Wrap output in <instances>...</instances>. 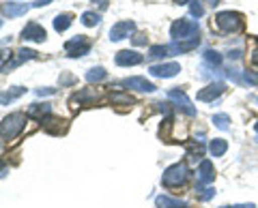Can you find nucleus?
<instances>
[{
    "label": "nucleus",
    "mask_w": 258,
    "mask_h": 208,
    "mask_svg": "<svg viewBox=\"0 0 258 208\" xmlns=\"http://www.w3.org/2000/svg\"><path fill=\"white\" fill-rule=\"evenodd\" d=\"M120 84L127 86V88H132V90H138V92H155L157 90V86L153 82H149L147 77H127Z\"/></svg>",
    "instance_id": "13"
},
{
    "label": "nucleus",
    "mask_w": 258,
    "mask_h": 208,
    "mask_svg": "<svg viewBox=\"0 0 258 208\" xmlns=\"http://www.w3.org/2000/svg\"><path fill=\"white\" fill-rule=\"evenodd\" d=\"M54 92H56L54 88H41V90H37L39 97H43V94H54Z\"/></svg>",
    "instance_id": "33"
},
{
    "label": "nucleus",
    "mask_w": 258,
    "mask_h": 208,
    "mask_svg": "<svg viewBox=\"0 0 258 208\" xmlns=\"http://www.w3.org/2000/svg\"><path fill=\"white\" fill-rule=\"evenodd\" d=\"M74 82H78V79H76L74 75H69V73H64V75L60 77V84H74Z\"/></svg>",
    "instance_id": "32"
},
{
    "label": "nucleus",
    "mask_w": 258,
    "mask_h": 208,
    "mask_svg": "<svg viewBox=\"0 0 258 208\" xmlns=\"http://www.w3.org/2000/svg\"><path fill=\"white\" fill-rule=\"evenodd\" d=\"M149 56L151 58H164V56H170V50H168V45H153L149 50Z\"/></svg>",
    "instance_id": "28"
},
{
    "label": "nucleus",
    "mask_w": 258,
    "mask_h": 208,
    "mask_svg": "<svg viewBox=\"0 0 258 208\" xmlns=\"http://www.w3.org/2000/svg\"><path fill=\"white\" fill-rule=\"evenodd\" d=\"M45 28L41 26V24H37V22H30L26 24V28L22 30V39L24 41H37V43H41L45 41Z\"/></svg>",
    "instance_id": "11"
},
{
    "label": "nucleus",
    "mask_w": 258,
    "mask_h": 208,
    "mask_svg": "<svg viewBox=\"0 0 258 208\" xmlns=\"http://www.w3.org/2000/svg\"><path fill=\"white\" fill-rule=\"evenodd\" d=\"M142 60H144V56L138 54L136 50H123L114 56V62L118 67H136V65H140Z\"/></svg>",
    "instance_id": "10"
},
{
    "label": "nucleus",
    "mask_w": 258,
    "mask_h": 208,
    "mask_svg": "<svg viewBox=\"0 0 258 208\" xmlns=\"http://www.w3.org/2000/svg\"><path fill=\"white\" fill-rule=\"evenodd\" d=\"M50 3H52V0H39L37 7H43V5H50Z\"/></svg>",
    "instance_id": "40"
},
{
    "label": "nucleus",
    "mask_w": 258,
    "mask_h": 208,
    "mask_svg": "<svg viewBox=\"0 0 258 208\" xmlns=\"http://www.w3.org/2000/svg\"><path fill=\"white\" fill-rule=\"evenodd\" d=\"M224 92H226V84L224 82H213L207 88H203V90H198V101H205V103L215 101V99H220Z\"/></svg>",
    "instance_id": "9"
},
{
    "label": "nucleus",
    "mask_w": 258,
    "mask_h": 208,
    "mask_svg": "<svg viewBox=\"0 0 258 208\" xmlns=\"http://www.w3.org/2000/svg\"><path fill=\"white\" fill-rule=\"evenodd\" d=\"M179 71H181L179 62H161V65H151L149 73L153 77H164V79H168V77H174Z\"/></svg>",
    "instance_id": "8"
},
{
    "label": "nucleus",
    "mask_w": 258,
    "mask_h": 208,
    "mask_svg": "<svg viewBox=\"0 0 258 208\" xmlns=\"http://www.w3.org/2000/svg\"><path fill=\"white\" fill-rule=\"evenodd\" d=\"M243 79L249 86H258V73L256 71H243Z\"/></svg>",
    "instance_id": "31"
},
{
    "label": "nucleus",
    "mask_w": 258,
    "mask_h": 208,
    "mask_svg": "<svg viewBox=\"0 0 258 208\" xmlns=\"http://www.w3.org/2000/svg\"><path fill=\"white\" fill-rule=\"evenodd\" d=\"M215 180V170L209 159H203L198 165V185H211Z\"/></svg>",
    "instance_id": "14"
},
{
    "label": "nucleus",
    "mask_w": 258,
    "mask_h": 208,
    "mask_svg": "<svg viewBox=\"0 0 258 208\" xmlns=\"http://www.w3.org/2000/svg\"><path fill=\"white\" fill-rule=\"evenodd\" d=\"M200 24L194 20H174L170 26L172 41H187V39H198Z\"/></svg>",
    "instance_id": "3"
},
{
    "label": "nucleus",
    "mask_w": 258,
    "mask_h": 208,
    "mask_svg": "<svg viewBox=\"0 0 258 208\" xmlns=\"http://www.w3.org/2000/svg\"><path fill=\"white\" fill-rule=\"evenodd\" d=\"M254 129H256V133H258V123H256V127H254Z\"/></svg>",
    "instance_id": "42"
},
{
    "label": "nucleus",
    "mask_w": 258,
    "mask_h": 208,
    "mask_svg": "<svg viewBox=\"0 0 258 208\" xmlns=\"http://www.w3.org/2000/svg\"><path fill=\"white\" fill-rule=\"evenodd\" d=\"M222 208H256L254 204H235V206H222Z\"/></svg>",
    "instance_id": "36"
},
{
    "label": "nucleus",
    "mask_w": 258,
    "mask_h": 208,
    "mask_svg": "<svg viewBox=\"0 0 258 208\" xmlns=\"http://www.w3.org/2000/svg\"><path fill=\"white\" fill-rule=\"evenodd\" d=\"M52 112V106L50 103H32V106L28 108V116L32 118H41L43 121V116H47Z\"/></svg>",
    "instance_id": "22"
},
{
    "label": "nucleus",
    "mask_w": 258,
    "mask_h": 208,
    "mask_svg": "<svg viewBox=\"0 0 258 208\" xmlns=\"http://www.w3.org/2000/svg\"><path fill=\"white\" fill-rule=\"evenodd\" d=\"M243 15L237 13V11H222L215 15V26L220 33L224 35H232V33H239L243 30Z\"/></svg>",
    "instance_id": "2"
},
{
    "label": "nucleus",
    "mask_w": 258,
    "mask_h": 208,
    "mask_svg": "<svg viewBox=\"0 0 258 208\" xmlns=\"http://www.w3.org/2000/svg\"><path fill=\"white\" fill-rule=\"evenodd\" d=\"M200 45V37L198 39H187V41H172L168 45V50H170V56H176V54H185V52H191L196 50Z\"/></svg>",
    "instance_id": "15"
},
{
    "label": "nucleus",
    "mask_w": 258,
    "mask_h": 208,
    "mask_svg": "<svg viewBox=\"0 0 258 208\" xmlns=\"http://www.w3.org/2000/svg\"><path fill=\"white\" fill-rule=\"evenodd\" d=\"M0 9H3L5 15H9V18H20V15L26 13L30 7L24 5V3H5L3 7H0Z\"/></svg>",
    "instance_id": "18"
},
{
    "label": "nucleus",
    "mask_w": 258,
    "mask_h": 208,
    "mask_svg": "<svg viewBox=\"0 0 258 208\" xmlns=\"http://www.w3.org/2000/svg\"><path fill=\"white\" fill-rule=\"evenodd\" d=\"M157 208H189L187 202H183V199H176V197H170V195H159L155 199Z\"/></svg>",
    "instance_id": "19"
},
{
    "label": "nucleus",
    "mask_w": 258,
    "mask_h": 208,
    "mask_svg": "<svg viewBox=\"0 0 258 208\" xmlns=\"http://www.w3.org/2000/svg\"><path fill=\"white\" fill-rule=\"evenodd\" d=\"M168 99H170L174 103V108L183 112V114L187 116H196V108L191 106V101L187 99V94H185L183 90H179V88H172V90H168Z\"/></svg>",
    "instance_id": "6"
},
{
    "label": "nucleus",
    "mask_w": 258,
    "mask_h": 208,
    "mask_svg": "<svg viewBox=\"0 0 258 208\" xmlns=\"http://www.w3.org/2000/svg\"><path fill=\"white\" fill-rule=\"evenodd\" d=\"M207 3H209V5H211V7H217V5H220V3H222V0H207Z\"/></svg>",
    "instance_id": "39"
},
{
    "label": "nucleus",
    "mask_w": 258,
    "mask_h": 208,
    "mask_svg": "<svg viewBox=\"0 0 258 208\" xmlns=\"http://www.w3.org/2000/svg\"><path fill=\"white\" fill-rule=\"evenodd\" d=\"M93 3H97V5H101V7H106V5H108V0H93Z\"/></svg>",
    "instance_id": "41"
},
{
    "label": "nucleus",
    "mask_w": 258,
    "mask_h": 208,
    "mask_svg": "<svg viewBox=\"0 0 258 208\" xmlns=\"http://www.w3.org/2000/svg\"><path fill=\"white\" fill-rule=\"evenodd\" d=\"M0 24H3V20H0Z\"/></svg>",
    "instance_id": "43"
},
{
    "label": "nucleus",
    "mask_w": 258,
    "mask_h": 208,
    "mask_svg": "<svg viewBox=\"0 0 258 208\" xmlns=\"http://www.w3.org/2000/svg\"><path fill=\"white\" fill-rule=\"evenodd\" d=\"M222 54L220 52H215V50H205V54H203V62L205 65H209V67H220L222 65Z\"/></svg>",
    "instance_id": "23"
},
{
    "label": "nucleus",
    "mask_w": 258,
    "mask_h": 208,
    "mask_svg": "<svg viewBox=\"0 0 258 208\" xmlns=\"http://www.w3.org/2000/svg\"><path fill=\"white\" fill-rule=\"evenodd\" d=\"M106 77H108V73H106V69H103V67H93L86 73V79L91 84H97V82H101V79H106Z\"/></svg>",
    "instance_id": "26"
},
{
    "label": "nucleus",
    "mask_w": 258,
    "mask_h": 208,
    "mask_svg": "<svg viewBox=\"0 0 258 208\" xmlns=\"http://www.w3.org/2000/svg\"><path fill=\"white\" fill-rule=\"evenodd\" d=\"M172 3H176V5H189L191 0H172Z\"/></svg>",
    "instance_id": "38"
},
{
    "label": "nucleus",
    "mask_w": 258,
    "mask_h": 208,
    "mask_svg": "<svg viewBox=\"0 0 258 208\" xmlns=\"http://www.w3.org/2000/svg\"><path fill=\"white\" fill-rule=\"evenodd\" d=\"M80 22H82L84 26L93 28V26H97V24L101 22V15L95 13V11H84V13H82V20H80Z\"/></svg>",
    "instance_id": "27"
},
{
    "label": "nucleus",
    "mask_w": 258,
    "mask_h": 208,
    "mask_svg": "<svg viewBox=\"0 0 258 208\" xmlns=\"http://www.w3.org/2000/svg\"><path fill=\"white\" fill-rule=\"evenodd\" d=\"M26 127V114L24 112H13V114L5 116L0 123V138L3 140H13L24 131Z\"/></svg>",
    "instance_id": "1"
},
{
    "label": "nucleus",
    "mask_w": 258,
    "mask_h": 208,
    "mask_svg": "<svg viewBox=\"0 0 258 208\" xmlns=\"http://www.w3.org/2000/svg\"><path fill=\"white\" fill-rule=\"evenodd\" d=\"M110 101H112V106H132L134 97L132 94L120 92V90H114V92H110Z\"/></svg>",
    "instance_id": "24"
},
{
    "label": "nucleus",
    "mask_w": 258,
    "mask_h": 208,
    "mask_svg": "<svg viewBox=\"0 0 258 208\" xmlns=\"http://www.w3.org/2000/svg\"><path fill=\"white\" fill-rule=\"evenodd\" d=\"M136 30V24L132 20H123V22H116L114 26L110 28V39L112 41H120V39L129 37Z\"/></svg>",
    "instance_id": "12"
},
{
    "label": "nucleus",
    "mask_w": 258,
    "mask_h": 208,
    "mask_svg": "<svg viewBox=\"0 0 258 208\" xmlns=\"http://www.w3.org/2000/svg\"><path fill=\"white\" fill-rule=\"evenodd\" d=\"M187 176H189L187 165H185V163H174V165L168 167V170H164V176H161V185L168 187V189L181 187V185H185Z\"/></svg>",
    "instance_id": "4"
},
{
    "label": "nucleus",
    "mask_w": 258,
    "mask_h": 208,
    "mask_svg": "<svg viewBox=\"0 0 258 208\" xmlns=\"http://www.w3.org/2000/svg\"><path fill=\"white\" fill-rule=\"evenodd\" d=\"M209 150H211L213 157H222L226 150H228V142L222 140V138H215V140L211 142V146H209Z\"/></svg>",
    "instance_id": "25"
},
{
    "label": "nucleus",
    "mask_w": 258,
    "mask_h": 208,
    "mask_svg": "<svg viewBox=\"0 0 258 208\" xmlns=\"http://www.w3.org/2000/svg\"><path fill=\"white\" fill-rule=\"evenodd\" d=\"M134 43L136 45H144V43H147V39H144V35H136L134 37Z\"/></svg>",
    "instance_id": "34"
},
{
    "label": "nucleus",
    "mask_w": 258,
    "mask_h": 208,
    "mask_svg": "<svg viewBox=\"0 0 258 208\" xmlns=\"http://www.w3.org/2000/svg\"><path fill=\"white\" fill-rule=\"evenodd\" d=\"M32 58H37V52L35 50H26V47H22V50H18L13 54V58L11 60H7L3 67H0V71L3 73H9V71H13L15 67H20L22 62H26V60H32Z\"/></svg>",
    "instance_id": "7"
},
{
    "label": "nucleus",
    "mask_w": 258,
    "mask_h": 208,
    "mask_svg": "<svg viewBox=\"0 0 258 208\" xmlns=\"http://www.w3.org/2000/svg\"><path fill=\"white\" fill-rule=\"evenodd\" d=\"M252 62H254V67H258V47L252 52Z\"/></svg>",
    "instance_id": "37"
},
{
    "label": "nucleus",
    "mask_w": 258,
    "mask_h": 208,
    "mask_svg": "<svg viewBox=\"0 0 258 208\" xmlns=\"http://www.w3.org/2000/svg\"><path fill=\"white\" fill-rule=\"evenodd\" d=\"M228 58H230V60H232V58L239 60V58H241V50H232V52L228 54Z\"/></svg>",
    "instance_id": "35"
},
{
    "label": "nucleus",
    "mask_w": 258,
    "mask_h": 208,
    "mask_svg": "<svg viewBox=\"0 0 258 208\" xmlns=\"http://www.w3.org/2000/svg\"><path fill=\"white\" fill-rule=\"evenodd\" d=\"M189 13H191V18H203L205 15V7L198 3V0H191L189 3Z\"/></svg>",
    "instance_id": "30"
},
{
    "label": "nucleus",
    "mask_w": 258,
    "mask_h": 208,
    "mask_svg": "<svg viewBox=\"0 0 258 208\" xmlns=\"http://www.w3.org/2000/svg\"><path fill=\"white\" fill-rule=\"evenodd\" d=\"M24 92H26V88H22V86H13V88H9V90L0 92V106H7V103H13L15 99H20Z\"/></svg>",
    "instance_id": "20"
},
{
    "label": "nucleus",
    "mask_w": 258,
    "mask_h": 208,
    "mask_svg": "<svg viewBox=\"0 0 258 208\" xmlns=\"http://www.w3.org/2000/svg\"><path fill=\"white\" fill-rule=\"evenodd\" d=\"M71 24H74V15L71 13H60V15H56L54 18V30L56 33H64Z\"/></svg>",
    "instance_id": "21"
},
{
    "label": "nucleus",
    "mask_w": 258,
    "mask_h": 208,
    "mask_svg": "<svg viewBox=\"0 0 258 208\" xmlns=\"http://www.w3.org/2000/svg\"><path fill=\"white\" fill-rule=\"evenodd\" d=\"M97 99H99V92H97L95 88H82V90H78L74 97H71V106L76 108V103L82 106V103H93Z\"/></svg>",
    "instance_id": "16"
},
{
    "label": "nucleus",
    "mask_w": 258,
    "mask_h": 208,
    "mask_svg": "<svg viewBox=\"0 0 258 208\" xmlns=\"http://www.w3.org/2000/svg\"><path fill=\"white\" fill-rule=\"evenodd\" d=\"M213 123H215V127H217V129H222V131H228L230 129V118L228 116H226V114H215L213 116Z\"/></svg>",
    "instance_id": "29"
},
{
    "label": "nucleus",
    "mask_w": 258,
    "mask_h": 208,
    "mask_svg": "<svg viewBox=\"0 0 258 208\" xmlns=\"http://www.w3.org/2000/svg\"><path fill=\"white\" fill-rule=\"evenodd\" d=\"M91 41L84 37V35H78L74 39H69L67 43H64V52H67L71 58H80V56H86L88 52H91Z\"/></svg>",
    "instance_id": "5"
},
{
    "label": "nucleus",
    "mask_w": 258,
    "mask_h": 208,
    "mask_svg": "<svg viewBox=\"0 0 258 208\" xmlns=\"http://www.w3.org/2000/svg\"><path fill=\"white\" fill-rule=\"evenodd\" d=\"M43 129H45L47 133L58 135V133H64V131H67V123L60 121V118H52V116H47V118H43Z\"/></svg>",
    "instance_id": "17"
}]
</instances>
